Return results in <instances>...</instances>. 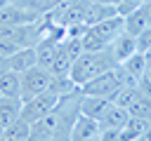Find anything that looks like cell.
Listing matches in <instances>:
<instances>
[{
    "mask_svg": "<svg viewBox=\"0 0 151 141\" xmlns=\"http://www.w3.org/2000/svg\"><path fill=\"white\" fill-rule=\"evenodd\" d=\"M111 106H113V101L106 99V96H92V94H83V92H80V106H78V108H80V113L87 115V118L101 120Z\"/></svg>",
    "mask_w": 151,
    "mask_h": 141,
    "instance_id": "obj_7",
    "label": "cell"
},
{
    "mask_svg": "<svg viewBox=\"0 0 151 141\" xmlns=\"http://www.w3.org/2000/svg\"><path fill=\"white\" fill-rule=\"evenodd\" d=\"M28 132H31V125H28L24 118H17V120L2 132V136H5V139H14V141H28Z\"/></svg>",
    "mask_w": 151,
    "mask_h": 141,
    "instance_id": "obj_18",
    "label": "cell"
},
{
    "mask_svg": "<svg viewBox=\"0 0 151 141\" xmlns=\"http://www.w3.org/2000/svg\"><path fill=\"white\" fill-rule=\"evenodd\" d=\"M7 63H9V68L17 70V73L28 70L31 66L38 63V59H35V47H21V49L12 52V54L7 56Z\"/></svg>",
    "mask_w": 151,
    "mask_h": 141,
    "instance_id": "obj_9",
    "label": "cell"
},
{
    "mask_svg": "<svg viewBox=\"0 0 151 141\" xmlns=\"http://www.w3.org/2000/svg\"><path fill=\"white\" fill-rule=\"evenodd\" d=\"M123 21H125V33H130V35H137L149 26V16H146V9L142 5L134 12H130L127 16H123Z\"/></svg>",
    "mask_w": 151,
    "mask_h": 141,
    "instance_id": "obj_15",
    "label": "cell"
},
{
    "mask_svg": "<svg viewBox=\"0 0 151 141\" xmlns=\"http://www.w3.org/2000/svg\"><path fill=\"white\" fill-rule=\"evenodd\" d=\"M127 113L132 115V118H142V120H149L151 122V96H146V94H137V99L127 106Z\"/></svg>",
    "mask_w": 151,
    "mask_h": 141,
    "instance_id": "obj_17",
    "label": "cell"
},
{
    "mask_svg": "<svg viewBox=\"0 0 151 141\" xmlns=\"http://www.w3.org/2000/svg\"><path fill=\"white\" fill-rule=\"evenodd\" d=\"M151 127L149 120H142V118H127V122L123 125V129L118 132V141H137L146 129Z\"/></svg>",
    "mask_w": 151,
    "mask_h": 141,
    "instance_id": "obj_11",
    "label": "cell"
},
{
    "mask_svg": "<svg viewBox=\"0 0 151 141\" xmlns=\"http://www.w3.org/2000/svg\"><path fill=\"white\" fill-rule=\"evenodd\" d=\"M5 5H9V0H0V7H5Z\"/></svg>",
    "mask_w": 151,
    "mask_h": 141,
    "instance_id": "obj_24",
    "label": "cell"
},
{
    "mask_svg": "<svg viewBox=\"0 0 151 141\" xmlns=\"http://www.w3.org/2000/svg\"><path fill=\"white\" fill-rule=\"evenodd\" d=\"M142 2H144V0H120V2L116 5V12H118L120 16H127V14H130V12H134Z\"/></svg>",
    "mask_w": 151,
    "mask_h": 141,
    "instance_id": "obj_21",
    "label": "cell"
},
{
    "mask_svg": "<svg viewBox=\"0 0 151 141\" xmlns=\"http://www.w3.org/2000/svg\"><path fill=\"white\" fill-rule=\"evenodd\" d=\"M137 89L142 92V94H146V96H151V66L144 70V75L137 80Z\"/></svg>",
    "mask_w": 151,
    "mask_h": 141,
    "instance_id": "obj_22",
    "label": "cell"
},
{
    "mask_svg": "<svg viewBox=\"0 0 151 141\" xmlns=\"http://www.w3.org/2000/svg\"><path fill=\"white\" fill-rule=\"evenodd\" d=\"M109 52H111V56H113V61L116 63H123L132 52H137V42H134V35H130V33H120L118 38H113V42L106 47Z\"/></svg>",
    "mask_w": 151,
    "mask_h": 141,
    "instance_id": "obj_8",
    "label": "cell"
},
{
    "mask_svg": "<svg viewBox=\"0 0 151 141\" xmlns=\"http://www.w3.org/2000/svg\"><path fill=\"white\" fill-rule=\"evenodd\" d=\"M21 113V99L0 96V132H5Z\"/></svg>",
    "mask_w": 151,
    "mask_h": 141,
    "instance_id": "obj_10",
    "label": "cell"
},
{
    "mask_svg": "<svg viewBox=\"0 0 151 141\" xmlns=\"http://www.w3.org/2000/svg\"><path fill=\"white\" fill-rule=\"evenodd\" d=\"M71 63H73V59L68 56L66 47L59 42V45H57L54 61L50 63V73H52V78H64V75H68V73H71Z\"/></svg>",
    "mask_w": 151,
    "mask_h": 141,
    "instance_id": "obj_14",
    "label": "cell"
},
{
    "mask_svg": "<svg viewBox=\"0 0 151 141\" xmlns=\"http://www.w3.org/2000/svg\"><path fill=\"white\" fill-rule=\"evenodd\" d=\"M0 96H2V94H0Z\"/></svg>",
    "mask_w": 151,
    "mask_h": 141,
    "instance_id": "obj_25",
    "label": "cell"
},
{
    "mask_svg": "<svg viewBox=\"0 0 151 141\" xmlns=\"http://www.w3.org/2000/svg\"><path fill=\"white\" fill-rule=\"evenodd\" d=\"M57 45L54 40H47V38H40L38 45H35V59H38V66L42 68H50V63L54 61V54H57Z\"/></svg>",
    "mask_w": 151,
    "mask_h": 141,
    "instance_id": "obj_16",
    "label": "cell"
},
{
    "mask_svg": "<svg viewBox=\"0 0 151 141\" xmlns=\"http://www.w3.org/2000/svg\"><path fill=\"white\" fill-rule=\"evenodd\" d=\"M123 85H137V82L127 78V73L120 68V63H116L113 68H109V70L99 73L97 78H92L90 82H85L80 87V92L83 94H92V96H106V99L113 101V96L118 94V89Z\"/></svg>",
    "mask_w": 151,
    "mask_h": 141,
    "instance_id": "obj_2",
    "label": "cell"
},
{
    "mask_svg": "<svg viewBox=\"0 0 151 141\" xmlns=\"http://www.w3.org/2000/svg\"><path fill=\"white\" fill-rule=\"evenodd\" d=\"M113 66H116V61H113V56H111L109 49H101V52H83L78 59H73L68 78L78 87H83L85 82H90L92 78H97L99 73H104V70H109Z\"/></svg>",
    "mask_w": 151,
    "mask_h": 141,
    "instance_id": "obj_1",
    "label": "cell"
},
{
    "mask_svg": "<svg viewBox=\"0 0 151 141\" xmlns=\"http://www.w3.org/2000/svg\"><path fill=\"white\" fill-rule=\"evenodd\" d=\"M50 82H52L50 68H42V66H38V63L31 66L28 70L21 73V94H19V99H21V101H28V99L47 92V89H50Z\"/></svg>",
    "mask_w": 151,
    "mask_h": 141,
    "instance_id": "obj_3",
    "label": "cell"
},
{
    "mask_svg": "<svg viewBox=\"0 0 151 141\" xmlns=\"http://www.w3.org/2000/svg\"><path fill=\"white\" fill-rule=\"evenodd\" d=\"M134 42H137V52L149 54L151 52V26H146L142 33H137L134 35Z\"/></svg>",
    "mask_w": 151,
    "mask_h": 141,
    "instance_id": "obj_20",
    "label": "cell"
},
{
    "mask_svg": "<svg viewBox=\"0 0 151 141\" xmlns=\"http://www.w3.org/2000/svg\"><path fill=\"white\" fill-rule=\"evenodd\" d=\"M42 14L33 12V9H26V7H19V5H5L0 7V24L5 26H24V24H35Z\"/></svg>",
    "mask_w": 151,
    "mask_h": 141,
    "instance_id": "obj_6",
    "label": "cell"
},
{
    "mask_svg": "<svg viewBox=\"0 0 151 141\" xmlns=\"http://www.w3.org/2000/svg\"><path fill=\"white\" fill-rule=\"evenodd\" d=\"M142 7L146 9V16H149V26H151V0H144V2H142Z\"/></svg>",
    "mask_w": 151,
    "mask_h": 141,
    "instance_id": "obj_23",
    "label": "cell"
},
{
    "mask_svg": "<svg viewBox=\"0 0 151 141\" xmlns=\"http://www.w3.org/2000/svg\"><path fill=\"white\" fill-rule=\"evenodd\" d=\"M120 68L127 73V78L130 80H139L142 75H144V70L149 68V63H146V54H142V52H132L123 63H120Z\"/></svg>",
    "mask_w": 151,
    "mask_h": 141,
    "instance_id": "obj_12",
    "label": "cell"
},
{
    "mask_svg": "<svg viewBox=\"0 0 151 141\" xmlns=\"http://www.w3.org/2000/svg\"><path fill=\"white\" fill-rule=\"evenodd\" d=\"M57 101H59V96L47 89V92L33 96V99H28V101H21V113H19V118H24L28 125H33V122L42 120V118L57 106Z\"/></svg>",
    "mask_w": 151,
    "mask_h": 141,
    "instance_id": "obj_4",
    "label": "cell"
},
{
    "mask_svg": "<svg viewBox=\"0 0 151 141\" xmlns=\"http://www.w3.org/2000/svg\"><path fill=\"white\" fill-rule=\"evenodd\" d=\"M80 87L68 78V75H64V78H52V82H50V92L52 94H57V96H66V94H73V92H78Z\"/></svg>",
    "mask_w": 151,
    "mask_h": 141,
    "instance_id": "obj_19",
    "label": "cell"
},
{
    "mask_svg": "<svg viewBox=\"0 0 151 141\" xmlns=\"http://www.w3.org/2000/svg\"><path fill=\"white\" fill-rule=\"evenodd\" d=\"M0 94L19 99V94H21V73H17L12 68L0 73Z\"/></svg>",
    "mask_w": 151,
    "mask_h": 141,
    "instance_id": "obj_13",
    "label": "cell"
},
{
    "mask_svg": "<svg viewBox=\"0 0 151 141\" xmlns=\"http://www.w3.org/2000/svg\"><path fill=\"white\" fill-rule=\"evenodd\" d=\"M68 141H101V127H99V120L78 113L76 122L71 125Z\"/></svg>",
    "mask_w": 151,
    "mask_h": 141,
    "instance_id": "obj_5",
    "label": "cell"
}]
</instances>
